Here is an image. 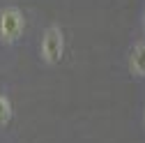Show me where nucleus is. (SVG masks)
<instances>
[{"instance_id":"f257e3e1","label":"nucleus","mask_w":145,"mask_h":143,"mask_svg":"<svg viewBox=\"0 0 145 143\" xmlns=\"http://www.w3.org/2000/svg\"><path fill=\"white\" fill-rule=\"evenodd\" d=\"M25 32V14L21 7L7 5L0 9V44L12 46L16 44Z\"/></svg>"},{"instance_id":"f03ea898","label":"nucleus","mask_w":145,"mask_h":143,"mask_svg":"<svg viewBox=\"0 0 145 143\" xmlns=\"http://www.w3.org/2000/svg\"><path fill=\"white\" fill-rule=\"evenodd\" d=\"M65 46H67V42H65L62 28H60L58 23H51V26L44 30L42 44H39V58H42V62L48 65V67L60 65L62 58H65Z\"/></svg>"},{"instance_id":"7ed1b4c3","label":"nucleus","mask_w":145,"mask_h":143,"mask_svg":"<svg viewBox=\"0 0 145 143\" xmlns=\"http://www.w3.org/2000/svg\"><path fill=\"white\" fill-rule=\"evenodd\" d=\"M127 69H129L131 79H136V81L145 79V37L131 44L129 56H127Z\"/></svg>"},{"instance_id":"20e7f679","label":"nucleus","mask_w":145,"mask_h":143,"mask_svg":"<svg viewBox=\"0 0 145 143\" xmlns=\"http://www.w3.org/2000/svg\"><path fill=\"white\" fill-rule=\"evenodd\" d=\"M14 118V106H12V99L7 92L0 90V129H5L7 125L12 122Z\"/></svg>"},{"instance_id":"39448f33","label":"nucleus","mask_w":145,"mask_h":143,"mask_svg":"<svg viewBox=\"0 0 145 143\" xmlns=\"http://www.w3.org/2000/svg\"><path fill=\"white\" fill-rule=\"evenodd\" d=\"M140 26H143V32H145V9H143V14H140Z\"/></svg>"},{"instance_id":"423d86ee","label":"nucleus","mask_w":145,"mask_h":143,"mask_svg":"<svg viewBox=\"0 0 145 143\" xmlns=\"http://www.w3.org/2000/svg\"><path fill=\"white\" fill-rule=\"evenodd\" d=\"M143 127H145V109H143Z\"/></svg>"}]
</instances>
